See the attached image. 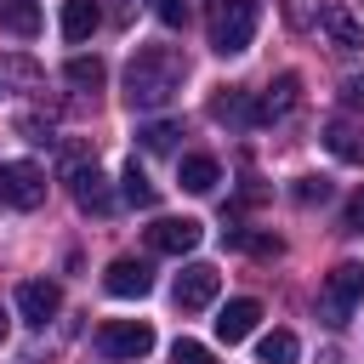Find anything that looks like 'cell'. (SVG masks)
<instances>
[{"label":"cell","instance_id":"2","mask_svg":"<svg viewBox=\"0 0 364 364\" xmlns=\"http://www.w3.org/2000/svg\"><path fill=\"white\" fill-rule=\"evenodd\" d=\"M256 23H262V0H210V17H205V28H210V51H222V57L250 51Z\"/></svg>","mask_w":364,"mask_h":364},{"label":"cell","instance_id":"20","mask_svg":"<svg viewBox=\"0 0 364 364\" xmlns=\"http://www.w3.org/2000/svg\"><path fill=\"white\" fill-rule=\"evenodd\" d=\"M63 74H68V85H91V91H97L108 68H102V57H68V68H63Z\"/></svg>","mask_w":364,"mask_h":364},{"label":"cell","instance_id":"7","mask_svg":"<svg viewBox=\"0 0 364 364\" xmlns=\"http://www.w3.org/2000/svg\"><path fill=\"white\" fill-rule=\"evenodd\" d=\"M199 239H205V228L193 216H159L148 228V250H159V256H188Z\"/></svg>","mask_w":364,"mask_h":364},{"label":"cell","instance_id":"14","mask_svg":"<svg viewBox=\"0 0 364 364\" xmlns=\"http://www.w3.org/2000/svg\"><path fill=\"white\" fill-rule=\"evenodd\" d=\"M176 182H182L188 193H210V188L222 182V171H216V159H210V154H182V165H176Z\"/></svg>","mask_w":364,"mask_h":364},{"label":"cell","instance_id":"12","mask_svg":"<svg viewBox=\"0 0 364 364\" xmlns=\"http://www.w3.org/2000/svg\"><path fill=\"white\" fill-rule=\"evenodd\" d=\"M296 102H301V80H296V74H279V80H273V85L256 97V125H267V119H284Z\"/></svg>","mask_w":364,"mask_h":364},{"label":"cell","instance_id":"26","mask_svg":"<svg viewBox=\"0 0 364 364\" xmlns=\"http://www.w3.org/2000/svg\"><path fill=\"white\" fill-rule=\"evenodd\" d=\"M154 11H159L165 28H182L188 23V0H154Z\"/></svg>","mask_w":364,"mask_h":364},{"label":"cell","instance_id":"3","mask_svg":"<svg viewBox=\"0 0 364 364\" xmlns=\"http://www.w3.org/2000/svg\"><path fill=\"white\" fill-rule=\"evenodd\" d=\"M91 347H97V358H108V364H136V358L154 353V330H148L142 318H108Z\"/></svg>","mask_w":364,"mask_h":364},{"label":"cell","instance_id":"16","mask_svg":"<svg viewBox=\"0 0 364 364\" xmlns=\"http://www.w3.org/2000/svg\"><path fill=\"white\" fill-rule=\"evenodd\" d=\"M0 28L17 34V40H34V34H40V6H34V0H6V6H0Z\"/></svg>","mask_w":364,"mask_h":364},{"label":"cell","instance_id":"17","mask_svg":"<svg viewBox=\"0 0 364 364\" xmlns=\"http://www.w3.org/2000/svg\"><path fill=\"white\" fill-rule=\"evenodd\" d=\"M97 23H102L97 0H68L63 6V40H85V34H97Z\"/></svg>","mask_w":364,"mask_h":364},{"label":"cell","instance_id":"19","mask_svg":"<svg viewBox=\"0 0 364 364\" xmlns=\"http://www.w3.org/2000/svg\"><path fill=\"white\" fill-rule=\"evenodd\" d=\"M296 353H301V341H296L290 330H267V336L256 341V358H262V364H296Z\"/></svg>","mask_w":364,"mask_h":364},{"label":"cell","instance_id":"13","mask_svg":"<svg viewBox=\"0 0 364 364\" xmlns=\"http://www.w3.org/2000/svg\"><path fill=\"white\" fill-rule=\"evenodd\" d=\"M318 28L330 34V46H341V51H364V23H358L347 6H324V11H318Z\"/></svg>","mask_w":364,"mask_h":364},{"label":"cell","instance_id":"8","mask_svg":"<svg viewBox=\"0 0 364 364\" xmlns=\"http://www.w3.org/2000/svg\"><path fill=\"white\" fill-rule=\"evenodd\" d=\"M68 188H74V205L91 210V216H108L114 210V193H108V176L97 165H68Z\"/></svg>","mask_w":364,"mask_h":364},{"label":"cell","instance_id":"28","mask_svg":"<svg viewBox=\"0 0 364 364\" xmlns=\"http://www.w3.org/2000/svg\"><path fill=\"white\" fill-rule=\"evenodd\" d=\"M347 228H358V233H364V188L347 199Z\"/></svg>","mask_w":364,"mask_h":364},{"label":"cell","instance_id":"4","mask_svg":"<svg viewBox=\"0 0 364 364\" xmlns=\"http://www.w3.org/2000/svg\"><path fill=\"white\" fill-rule=\"evenodd\" d=\"M358 301H364V267H358V262H336V267L324 273V296H318L324 318H330V324H341Z\"/></svg>","mask_w":364,"mask_h":364},{"label":"cell","instance_id":"6","mask_svg":"<svg viewBox=\"0 0 364 364\" xmlns=\"http://www.w3.org/2000/svg\"><path fill=\"white\" fill-rule=\"evenodd\" d=\"M216 290H222V273H216L210 262H188V267L176 273V290H171V296H176L182 313H199V307L216 301Z\"/></svg>","mask_w":364,"mask_h":364},{"label":"cell","instance_id":"25","mask_svg":"<svg viewBox=\"0 0 364 364\" xmlns=\"http://www.w3.org/2000/svg\"><path fill=\"white\" fill-rule=\"evenodd\" d=\"M296 199H301V205H313V199L324 205V199H330V182H324V176H301V182H296Z\"/></svg>","mask_w":364,"mask_h":364},{"label":"cell","instance_id":"11","mask_svg":"<svg viewBox=\"0 0 364 364\" xmlns=\"http://www.w3.org/2000/svg\"><path fill=\"white\" fill-rule=\"evenodd\" d=\"M256 318H262V301H256V296H233V301L216 313V336L233 347V341H245V336L256 330Z\"/></svg>","mask_w":364,"mask_h":364},{"label":"cell","instance_id":"18","mask_svg":"<svg viewBox=\"0 0 364 364\" xmlns=\"http://www.w3.org/2000/svg\"><path fill=\"white\" fill-rule=\"evenodd\" d=\"M119 193H125V205H136V210H148V205L159 199V188L148 182V171H142L136 159L125 165V176H119Z\"/></svg>","mask_w":364,"mask_h":364},{"label":"cell","instance_id":"27","mask_svg":"<svg viewBox=\"0 0 364 364\" xmlns=\"http://www.w3.org/2000/svg\"><path fill=\"white\" fill-rule=\"evenodd\" d=\"M341 102H347V108H364V74L341 80Z\"/></svg>","mask_w":364,"mask_h":364},{"label":"cell","instance_id":"21","mask_svg":"<svg viewBox=\"0 0 364 364\" xmlns=\"http://www.w3.org/2000/svg\"><path fill=\"white\" fill-rule=\"evenodd\" d=\"M324 142H330V154H336V159H364V142H358V136H353L341 119L324 131Z\"/></svg>","mask_w":364,"mask_h":364},{"label":"cell","instance_id":"1","mask_svg":"<svg viewBox=\"0 0 364 364\" xmlns=\"http://www.w3.org/2000/svg\"><path fill=\"white\" fill-rule=\"evenodd\" d=\"M182 57L171 51V46H142L136 57H131V68H125V102L131 108H165L176 91H182Z\"/></svg>","mask_w":364,"mask_h":364},{"label":"cell","instance_id":"15","mask_svg":"<svg viewBox=\"0 0 364 364\" xmlns=\"http://www.w3.org/2000/svg\"><path fill=\"white\" fill-rule=\"evenodd\" d=\"M210 119H222V125H256L250 91H222V97H210Z\"/></svg>","mask_w":364,"mask_h":364},{"label":"cell","instance_id":"23","mask_svg":"<svg viewBox=\"0 0 364 364\" xmlns=\"http://www.w3.org/2000/svg\"><path fill=\"white\" fill-rule=\"evenodd\" d=\"M136 136H142V148H148V154H165V148H171V142H176L182 131H176L171 119H154V125H142Z\"/></svg>","mask_w":364,"mask_h":364},{"label":"cell","instance_id":"22","mask_svg":"<svg viewBox=\"0 0 364 364\" xmlns=\"http://www.w3.org/2000/svg\"><path fill=\"white\" fill-rule=\"evenodd\" d=\"M228 245H239V250H250V256H279V250H284L273 233H245V228H233Z\"/></svg>","mask_w":364,"mask_h":364},{"label":"cell","instance_id":"9","mask_svg":"<svg viewBox=\"0 0 364 364\" xmlns=\"http://www.w3.org/2000/svg\"><path fill=\"white\" fill-rule=\"evenodd\" d=\"M102 284H108V296H119V301H142V296L154 290V273H148V262H136V256H119V262H108Z\"/></svg>","mask_w":364,"mask_h":364},{"label":"cell","instance_id":"10","mask_svg":"<svg viewBox=\"0 0 364 364\" xmlns=\"http://www.w3.org/2000/svg\"><path fill=\"white\" fill-rule=\"evenodd\" d=\"M57 307H63V290H57L51 279H28V284H17V313H23L28 324H46Z\"/></svg>","mask_w":364,"mask_h":364},{"label":"cell","instance_id":"5","mask_svg":"<svg viewBox=\"0 0 364 364\" xmlns=\"http://www.w3.org/2000/svg\"><path fill=\"white\" fill-rule=\"evenodd\" d=\"M40 199H46V171H40V165H28V159L0 165V205H11V210H34Z\"/></svg>","mask_w":364,"mask_h":364},{"label":"cell","instance_id":"24","mask_svg":"<svg viewBox=\"0 0 364 364\" xmlns=\"http://www.w3.org/2000/svg\"><path fill=\"white\" fill-rule=\"evenodd\" d=\"M171 364H216V358H210V347H199V341L176 336V341H171Z\"/></svg>","mask_w":364,"mask_h":364},{"label":"cell","instance_id":"29","mask_svg":"<svg viewBox=\"0 0 364 364\" xmlns=\"http://www.w3.org/2000/svg\"><path fill=\"white\" fill-rule=\"evenodd\" d=\"M0 341H6V318H0Z\"/></svg>","mask_w":364,"mask_h":364}]
</instances>
